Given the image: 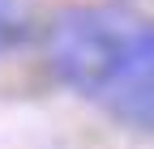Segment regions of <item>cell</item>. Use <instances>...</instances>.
<instances>
[{"label": "cell", "mask_w": 154, "mask_h": 149, "mask_svg": "<svg viewBox=\"0 0 154 149\" xmlns=\"http://www.w3.org/2000/svg\"><path fill=\"white\" fill-rule=\"evenodd\" d=\"M51 68L128 128L154 132V22L128 9H64L47 39Z\"/></svg>", "instance_id": "cell-1"}, {"label": "cell", "mask_w": 154, "mask_h": 149, "mask_svg": "<svg viewBox=\"0 0 154 149\" xmlns=\"http://www.w3.org/2000/svg\"><path fill=\"white\" fill-rule=\"evenodd\" d=\"M26 39V17L17 9V0H0V51H9Z\"/></svg>", "instance_id": "cell-2"}]
</instances>
